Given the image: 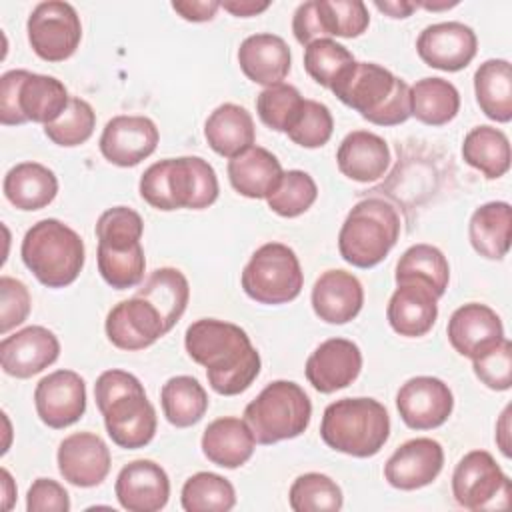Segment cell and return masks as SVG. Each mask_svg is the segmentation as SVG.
I'll return each instance as SVG.
<instances>
[{
	"instance_id": "obj_36",
	"label": "cell",
	"mask_w": 512,
	"mask_h": 512,
	"mask_svg": "<svg viewBox=\"0 0 512 512\" xmlns=\"http://www.w3.org/2000/svg\"><path fill=\"white\" fill-rule=\"evenodd\" d=\"M136 296L144 298L158 310L166 330L170 332L186 312L190 300V284L178 268L164 266L156 268L148 276V280L138 288Z\"/></svg>"
},
{
	"instance_id": "obj_48",
	"label": "cell",
	"mask_w": 512,
	"mask_h": 512,
	"mask_svg": "<svg viewBox=\"0 0 512 512\" xmlns=\"http://www.w3.org/2000/svg\"><path fill=\"white\" fill-rule=\"evenodd\" d=\"M332 130L334 118L330 108L318 100L304 98L302 108L286 134L294 144L302 148H320L330 140Z\"/></svg>"
},
{
	"instance_id": "obj_46",
	"label": "cell",
	"mask_w": 512,
	"mask_h": 512,
	"mask_svg": "<svg viewBox=\"0 0 512 512\" xmlns=\"http://www.w3.org/2000/svg\"><path fill=\"white\" fill-rule=\"evenodd\" d=\"M98 272L104 282L116 290H128L142 282L146 258L142 244L128 250H108L98 246Z\"/></svg>"
},
{
	"instance_id": "obj_2",
	"label": "cell",
	"mask_w": 512,
	"mask_h": 512,
	"mask_svg": "<svg viewBox=\"0 0 512 512\" xmlns=\"http://www.w3.org/2000/svg\"><path fill=\"white\" fill-rule=\"evenodd\" d=\"M94 400L112 442L126 450L152 442L158 426L156 410L142 382L126 370H106L96 378Z\"/></svg>"
},
{
	"instance_id": "obj_50",
	"label": "cell",
	"mask_w": 512,
	"mask_h": 512,
	"mask_svg": "<svg viewBox=\"0 0 512 512\" xmlns=\"http://www.w3.org/2000/svg\"><path fill=\"white\" fill-rule=\"evenodd\" d=\"M28 286L12 276L0 278V334L6 336L12 328L26 322L30 314Z\"/></svg>"
},
{
	"instance_id": "obj_17",
	"label": "cell",
	"mask_w": 512,
	"mask_h": 512,
	"mask_svg": "<svg viewBox=\"0 0 512 512\" xmlns=\"http://www.w3.org/2000/svg\"><path fill=\"white\" fill-rule=\"evenodd\" d=\"M160 134L152 118L120 114L106 122L98 146L102 156L120 168H130L154 154Z\"/></svg>"
},
{
	"instance_id": "obj_8",
	"label": "cell",
	"mask_w": 512,
	"mask_h": 512,
	"mask_svg": "<svg viewBox=\"0 0 512 512\" xmlns=\"http://www.w3.org/2000/svg\"><path fill=\"white\" fill-rule=\"evenodd\" d=\"M312 402L304 388L292 380H274L248 402L244 422L258 444H276L306 432Z\"/></svg>"
},
{
	"instance_id": "obj_4",
	"label": "cell",
	"mask_w": 512,
	"mask_h": 512,
	"mask_svg": "<svg viewBox=\"0 0 512 512\" xmlns=\"http://www.w3.org/2000/svg\"><path fill=\"white\" fill-rule=\"evenodd\" d=\"M334 96L376 126L410 118V86L374 62H354L330 88Z\"/></svg>"
},
{
	"instance_id": "obj_28",
	"label": "cell",
	"mask_w": 512,
	"mask_h": 512,
	"mask_svg": "<svg viewBox=\"0 0 512 512\" xmlns=\"http://www.w3.org/2000/svg\"><path fill=\"white\" fill-rule=\"evenodd\" d=\"M386 140L370 130H354L344 136L336 150L338 170L354 182H376L390 166Z\"/></svg>"
},
{
	"instance_id": "obj_31",
	"label": "cell",
	"mask_w": 512,
	"mask_h": 512,
	"mask_svg": "<svg viewBox=\"0 0 512 512\" xmlns=\"http://www.w3.org/2000/svg\"><path fill=\"white\" fill-rule=\"evenodd\" d=\"M228 180L232 188L246 198L266 200V196L276 188L282 166L280 160L262 146H250L242 154L228 160Z\"/></svg>"
},
{
	"instance_id": "obj_41",
	"label": "cell",
	"mask_w": 512,
	"mask_h": 512,
	"mask_svg": "<svg viewBox=\"0 0 512 512\" xmlns=\"http://www.w3.org/2000/svg\"><path fill=\"white\" fill-rule=\"evenodd\" d=\"M288 502L294 512H338L344 504V496L330 476L306 472L292 482Z\"/></svg>"
},
{
	"instance_id": "obj_7",
	"label": "cell",
	"mask_w": 512,
	"mask_h": 512,
	"mask_svg": "<svg viewBox=\"0 0 512 512\" xmlns=\"http://www.w3.org/2000/svg\"><path fill=\"white\" fill-rule=\"evenodd\" d=\"M400 214L384 198H364L352 206L338 232L340 256L356 268L378 266L396 246Z\"/></svg>"
},
{
	"instance_id": "obj_3",
	"label": "cell",
	"mask_w": 512,
	"mask_h": 512,
	"mask_svg": "<svg viewBox=\"0 0 512 512\" xmlns=\"http://www.w3.org/2000/svg\"><path fill=\"white\" fill-rule=\"evenodd\" d=\"M140 196L152 208L170 212L178 208L204 210L218 200V176L200 156L164 158L144 170L138 184Z\"/></svg>"
},
{
	"instance_id": "obj_30",
	"label": "cell",
	"mask_w": 512,
	"mask_h": 512,
	"mask_svg": "<svg viewBox=\"0 0 512 512\" xmlns=\"http://www.w3.org/2000/svg\"><path fill=\"white\" fill-rule=\"evenodd\" d=\"M204 138L216 154L230 160L254 146L256 130L252 114L240 104L224 102L208 114Z\"/></svg>"
},
{
	"instance_id": "obj_37",
	"label": "cell",
	"mask_w": 512,
	"mask_h": 512,
	"mask_svg": "<svg viewBox=\"0 0 512 512\" xmlns=\"http://www.w3.org/2000/svg\"><path fill=\"white\" fill-rule=\"evenodd\" d=\"M460 110L458 88L440 78L428 76L410 86V116L428 126H444Z\"/></svg>"
},
{
	"instance_id": "obj_33",
	"label": "cell",
	"mask_w": 512,
	"mask_h": 512,
	"mask_svg": "<svg viewBox=\"0 0 512 512\" xmlns=\"http://www.w3.org/2000/svg\"><path fill=\"white\" fill-rule=\"evenodd\" d=\"M512 208L508 202L494 200L478 206L468 222L472 248L486 260H502L510 250Z\"/></svg>"
},
{
	"instance_id": "obj_32",
	"label": "cell",
	"mask_w": 512,
	"mask_h": 512,
	"mask_svg": "<svg viewBox=\"0 0 512 512\" xmlns=\"http://www.w3.org/2000/svg\"><path fill=\"white\" fill-rule=\"evenodd\" d=\"M2 190L12 206L34 212L46 208L56 198L58 178L40 162H20L6 172Z\"/></svg>"
},
{
	"instance_id": "obj_39",
	"label": "cell",
	"mask_w": 512,
	"mask_h": 512,
	"mask_svg": "<svg viewBox=\"0 0 512 512\" xmlns=\"http://www.w3.org/2000/svg\"><path fill=\"white\" fill-rule=\"evenodd\" d=\"M394 278H396V284L408 282V280L424 282L432 288V292L438 298H442L448 288L450 266L440 248L432 244H414L406 248L404 254L400 256Z\"/></svg>"
},
{
	"instance_id": "obj_53",
	"label": "cell",
	"mask_w": 512,
	"mask_h": 512,
	"mask_svg": "<svg viewBox=\"0 0 512 512\" xmlns=\"http://www.w3.org/2000/svg\"><path fill=\"white\" fill-rule=\"evenodd\" d=\"M220 8L238 18H250L270 8V0H224Z\"/></svg>"
},
{
	"instance_id": "obj_16",
	"label": "cell",
	"mask_w": 512,
	"mask_h": 512,
	"mask_svg": "<svg viewBox=\"0 0 512 512\" xmlns=\"http://www.w3.org/2000/svg\"><path fill=\"white\" fill-rule=\"evenodd\" d=\"M416 52L430 68L458 72L474 60L478 52V38L464 22H436L418 34Z\"/></svg>"
},
{
	"instance_id": "obj_54",
	"label": "cell",
	"mask_w": 512,
	"mask_h": 512,
	"mask_svg": "<svg viewBox=\"0 0 512 512\" xmlns=\"http://www.w3.org/2000/svg\"><path fill=\"white\" fill-rule=\"evenodd\" d=\"M374 6L384 12L390 18H408L418 6L416 2H408V0H376Z\"/></svg>"
},
{
	"instance_id": "obj_45",
	"label": "cell",
	"mask_w": 512,
	"mask_h": 512,
	"mask_svg": "<svg viewBox=\"0 0 512 512\" xmlns=\"http://www.w3.org/2000/svg\"><path fill=\"white\" fill-rule=\"evenodd\" d=\"M142 232V216L128 206H112L96 220L98 246L108 250H128L138 246Z\"/></svg>"
},
{
	"instance_id": "obj_43",
	"label": "cell",
	"mask_w": 512,
	"mask_h": 512,
	"mask_svg": "<svg viewBox=\"0 0 512 512\" xmlns=\"http://www.w3.org/2000/svg\"><path fill=\"white\" fill-rule=\"evenodd\" d=\"M354 62L352 52L332 38H320L304 46V68L308 76L324 88H332Z\"/></svg>"
},
{
	"instance_id": "obj_15",
	"label": "cell",
	"mask_w": 512,
	"mask_h": 512,
	"mask_svg": "<svg viewBox=\"0 0 512 512\" xmlns=\"http://www.w3.org/2000/svg\"><path fill=\"white\" fill-rule=\"evenodd\" d=\"M38 418L54 430L76 424L86 412V382L74 370H54L34 388Z\"/></svg>"
},
{
	"instance_id": "obj_26",
	"label": "cell",
	"mask_w": 512,
	"mask_h": 512,
	"mask_svg": "<svg viewBox=\"0 0 512 512\" xmlns=\"http://www.w3.org/2000/svg\"><path fill=\"white\" fill-rule=\"evenodd\" d=\"M386 318L396 334L420 338L432 330L438 318V296L424 282H400L388 300Z\"/></svg>"
},
{
	"instance_id": "obj_9",
	"label": "cell",
	"mask_w": 512,
	"mask_h": 512,
	"mask_svg": "<svg viewBox=\"0 0 512 512\" xmlns=\"http://www.w3.org/2000/svg\"><path fill=\"white\" fill-rule=\"evenodd\" d=\"M66 86L48 74L8 70L0 78V122L20 126L26 122L50 124L68 106Z\"/></svg>"
},
{
	"instance_id": "obj_29",
	"label": "cell",
	"mask_w": 512,
	"mask_h": 512,
	"mask_svg": "<svg viewBox=\"0 0 512 512\" xmlns=\"http://www.w3.org/2000/svg\"><path fill=\"white\" fill-rule=\"evenodd\" d=\"M200 446L202 454L212 464L234 470L252 458L256 440L244 420L236 416H222L204 428Z\"/></svg>"
},
{
	"instance_id": "obj_11",
	"label": "cell",
	"mask_w": 512,
	"mask_h": 512,
	"mask_svg": "<svg viewBox=\"0 0 512 512\" xmlns=\"http://www.w3.org/2000/svg\"><path fill=\"white\" fill-rule=\"evenodd\" d=\"M452 496L466 510L510 506V478L486 450H470L452 472Z\"/></svg>"
},
{
	"instance_id": "obj_22",
	"label": "cell",
	"mask_w": 512,
	"mask_h": 512,
	"mask_svg": "<svg viewBox=\"0 0 512 512\" xmlns=\"http://www.w3.org/2000/svg\"><path fill=\"white\" fill-rule=\"evenodd\" d=\"M362 370V352L356 342L346 338H328L308 356L304 374L314 390L332 394L350 386Z\"/></svg>"
},
{
	"instance_id": "obj_40",
	"label": "cell",
	"mask_w": 512,
	"mask_h": 512,
	"mask_svg": "<svg viewBox=\"0 0 512 512\" xmlns=\"http://www.w3.org/2000/svg\"><path fill=\"white\" fill-rule=\"evenodd\" d=\"M180 502L186 512H228L236 506V490L220 474L196 472L184 482Z\"/></svg>"
},
{
	"instance_id": "obj_21",
	"label": "cell",
	"mask_w": 512,
	"mask_h": 512,
	"mask_svg": "<svg viewBox=\"0 0 512 512\" xmlns=\"http://www.w3.org/2000/svg\"><path fill=\"white\" fill-rule=\"evenodd\" d=\"M444 466V448L434 438H412L400 444L384 464L392 488L418 490L432 484Z\"/></svg>"
},
{
	"instance_id": "obj_23",
	"label": "cell",
	"mask_w": 512,
	"mask_h": 512,
	"mask_svg": "<svg viewBox=\"0 0 512 512\" xmlns=\"http://www.w3.org/2000/svg\"><path fill=\"white\" fill-rule=\"evenodd\" d=\"M114 492L128 512H158L168 504L170 478L160 464L140 458L122 466Z\"/></svg>"
},
{
	"instance_id": "obj_1",
	"label": "cell",
	"mask_w": 512,
	"mask_h": 512,
	"mask_svg": "<svg viewBox=\"0 0 512 512\" xmlns=\"http://www.w3.org/2000/svg\"><path fill=\"white\" fill-rule=\"evenodd\" d=\"M184 348L196 364L206 368L208 384L216 394L236 396L260 374V354L238 324L200 318L186 328Z\"/></svg>"
},
{
	"instance_id": "obj_18",
	"label": "cell",
	"mask_w": 512,
	"mask_h": 512,
	"mask_svg": "<svg viewBox=\"0 0 512 512\" xmlns=\"http://www.w3.org/2000/svg\"><path fill=\"white\" fill-rule=\"evenodd\" d=\"M60 356V340L46 326H26L0 342V366L8 376L26 380L48 366Z\"/></svg>"
},
{
	"instance_id": "obj_57",
	"label": "cell",
	"mask_w": 512,
	"mask_h": 512,
	"mask_svg": "<svg viewBox=\"0 0 512 512\" xmlns=\"http://www.w3.org/2000/svg\"><path fill=\"white\" fill-rule=\"evenodd\" d=\"M458 2H416V6L420 8H426V10H448V8H454Z\"/></svg>"
},
{
	"instance_id": "obj_12",
	"label": "cell",
	"mask_w": 512,
	"mask_h": 512,
	"mask_svg": "<svg viewBox=\"0 0 512 512\" xmlns=\"http://www.w3.org/2000/svg\"><path fill=\"white\" fill-rule=\"evenodd\" d=\"M368 24L370 14L362 0H308L292 16V32L302 46L328 36L356 38Z\"/></svg>"
},
{
	"instance_id": "obj_25",
	"label": "cell",
	"mask_w": 512,
	"mask_h": 512,
	"mask_svg": "<svg viewBox=\"0 0 512 512\" xmlns=\"http://www.w3.org/2000/svg\"><path fill=\"white\" fill-rule=\"evenodd\" d=\"M310 302L314 314L322 322L346 324L360 314L364 304V288L352 272L332 268L316 278Z\"/></svg>"
},
{
	"instance_id": "obj_10",
	"label": "cell",
	"mask_w": 512,
	"mask_h": 512,
	"mask_svg": "<svg viewBox=\"0 0 512 512\" xmlns=\"http://www.w3.org/2000/svg\"><path fill=\"white\" fill-rule=\"evenodd\" d=\"M242 290L258 304H286L300 296L304 274L296 252L282 242L256 248L242 270Z\"/></svg>"
},
{
	"instance_id": "obj_38",
	"label": "cell",
	"mask_w": 512,
	"mask_h": 512,
	"mask_svg": "<svg viewBox=\"0 0 512 512\" xmlns=\"http://www.w3.org/2000/svg\"><path fill=\"white\" fill-rule=\"evenodd\" d=\"M160 404L166 420L176 428H188L208 410V394L194 376H172L162 384Z\"/></svg>"
},
{
	"instance_id": "obj_42",
	"label": "cell",
	"mask_w": 512,
	"mask_h": 512,
	"mask_svg": "<svg viewBox=\"0 0 512 512\" xmlns=\"http://www.w3.org/2000/svg\"><path fill=\"white\" fill-rule=\"evenodd\" d=\"M318 196L314 178L304 170L282 172L276 188L266 196L268 208L282 218H296L304 214Z\"/></svg>"
},
{
	"instance_id": "obj_24",
	"label": "cell",
	"mask_w": 512,
	"mask_h": 512,
	"mask_svg": "<svg viewBox=\"0 0 512 512\" xmlns=\"http://www.w3.org/2000/svg\"><path fill=\"white\" fill-rule=\"evenodd\" d=\"M446 334L452 348L472 360L504 338V326L490 306L468 302L452 312Z\"/></svg>"
},
{
	"instance_id": "obj_6",
	"label": "cell",
	"mask_w": 512,
	"mask_h": 512,
	"mask_svg": "<svg viewBox=\"0 0 512 512\" xmlns=\"http://www.w3.org/2000/svg\"><path fill=\"white\" fill-rule=\"evenodd\" d=\"M20 256L40 284L48 288H64L80 276L86 248L82 236L74 228L58 218H44L26 230Z\"/></svg>"
},
{
	"instance_id": "obj_14",
	"label": "cell",
	"mask_w": 512,
	"mask_h": 512,
	"mask_svg": "<svg viewBox=\"0 0 512 512\" xmlns=\"http://www.w3.org/2000/svg\"><path fill=\"white\" fill-rule=\"evenodd\" d=\"M396 410L408 428L432 430L450 418L454 396L444 380L436 376H414L398 388Z\"/></svg>"
},
{
	"instance_id": "obj_55",
	"label": "cell",
	"mask_w": 512,
	"mask_h": 512,
	"mask_svg": "<svg viewBox=\"0 0 512 512\" xmlns=\"http://www.w3.org/2000/svg\"><path fill=\"white\" fill-rule=\"evenodd\" d=\"M496 444L500 452L510 458V406H506L496 422Z\"/></svg>"
},
{
	"instance_id": "obj_13",
	"label": "cell",
	"mask_w": 512,
	"mask_h": 512,
	"mask_svg": "<svg viewBox=\"0 0 512 512\" xmlns=\"http://www.w3.org/2000/svg\"><path fill=\"white\" fill-rule=\"evenodd\" d=\"M26 32L38 58L46 62H62L80 46L82 22L72 4L64 0H46L32 8Z\"/></svg>"
},
{
	"instance_id": "obj_52",
	"label": "cell",
	"mask_w": 512,
	"mask_h": 512,
	"mask_svg": "<svg viewBox=\"0 0 512 512\" xmlns=\"http://www.w3.org/2000/svg\"><path fill=\"white\" fill-rule=\"evenodd\" d=\"M170 6L188 22H208L220 10L216 0H174Z\"/></svg>"
},
{
	"instance_id": "obj_56",
	"label": "cell",
	"mask_w": 512,
	"mask_h": 512,
	"mask_svg": "<svg viewBox=\"0 0 512 512\" xmlns=\"http://www.w3.org/2000/svg\"><path fill=\"white\" fill-rule=\"evenodd\" d=\"M16 500V484L6 468H2V508L10 510Z\"/></svg>"
},
{
	"instance_id": "obj_20",
	"label": "cell",
	"mask_w": 512,
	"mask_h": 512,
	"mask_svg": "<svg viewBox=\"0 0 512 512\" xmlns=\"http://www.w3.org/2000/svg\"><path fill=\"white\" fill-rule=\"evenodd\" d=\"M106 336L120 350H144L168 334L158 310L140 296L118 302L106 316Z\"/></svg>"
},
{
	"instance_id": "obj_44",
	"label": "cell",
	"mask_w": 512,
	"mask_h": 512,
	"mask_svg": "<svg viewBox=\"0 0 512 512\" xmlns=\"http://www.w3.org/2000/svg\"><path fill=\"white\" fill-rule=\"evenodd\" d=\"M96 128V112L94 108L76 96H70L66 110L50 124L44 126V134L56 146L74 148L84 144Z\"/></svg>"
},
{
	"instance_id": "obj_5",
	"label": "cell",
	"mask_w": 512,
	"mask_h": 512,
	"mask_svg": "<svg viewBox=\"0 0 512 512\" xmlns=\"http://www.w3.org/2000/svg\"><path fill=\"white\" fill-rule=\"evenodd\" d=\"M390 436V414L374 398H340L326 406L320 422V438L336 452L370 458L378 454Z\"/></svg>"
},
{
	"instance_id": "obj_51",
	"label": "cell",
	"mask_w": 512,
	"mask_h": 512,
	"mask_svg": "<svg viewBox=\"0 0 512 512\" xmlns=\"http://www.w3.org/2000/svg\"><path fill=\"white\" fill-rule=\"evenodd\" d=\"M28 512H68L70 494L52 478H36L26 494Z\"/></svg>"
},
{
	"instance_id": "obj_35",
	"label": "cell",
	"mask_w": 512,
	"mask_h": 512,
	"mask_svg": "<svg viewBox=\"0 0 512 512\" xmlns=\"http://www.w3.org/2000/svg\"><path fill=\"white\" fill-rule=\"evenodd\" d=\"M462 158L468 166L484 174V178L496 180L510 170V140L496 126H474L464 136Z\"/></svg>"
},
{
	"instance_id": "obj_27",
	"label": "cell",
	"mask_w": 512,
	"mask_h": 512,
	"mask_svg": "<svg viewBox=\"0 0 512 512\" xmlns=\"http://www.w3.org/2000/svg\"><path fill=\"white\" fill-rule=\"evenodd\" d=\"M236 56L244 76L266 88L280 84L288 76L292 64L286 40L270 32H258L244 38Z\"/></svg>"
},
{
	"instance_id": "obj_19",
	"label": "cell",
	"mask_w": 512,
	"mask_h": 512,
	"mask_svg": "<svg viewBox=\"0 0 512 512\" xmlns=\"http://www.w3.org/2000/svg\"><path fill=\"white\" fill-rule=\"evenodd\" d=\"M60 476L78 488H92L106 480L112 456L108 444L94 432L66 436L56 452Z\"/></svg>"
},
{
	"instance_id": "obj_47",
	"label": "cell",
	"mask_w": 512,
	"mask_h": 512,
	"mask_svg": "<svg viewBox=\"0 0 512 512\" xmlns=\"http://www.w3.org/2000/svg\"><path fill=\"white\" fill-rule=\"evenodd\" d=\"M302 102L304 98L296 86L280 82L264 88L256 96V112L268 128L276 132H286L298 116Z\"/></svg>"
},
{
	"instance_id": "obj_49",
	"label": "cell",
	"mask_w": 512,
	"mask_h": 512,
	"mask_svg": "<svg viewBox=\"0 0 512 512\" xmlns=\"http://www.w3.org/2000/svg\"><path fill=\"white\" fill-rule=\"evenodd\" d=\"M476 378L490 390L504 392L512 386V344L502 338L498 344L472 358Z\"/></svg>"
},
{
	"instance_id": "obj_34",
	"label": "cell",
	"mask_w": 512,
	"mask_h": 512,
	"mask_svg": "<svg viewBox=\"0 0 512 512\" xmlns=\"http://www.w3.org/2000/svg\"><path fill=\"white\" fill-rule=\"evenodd\" d=\"M474 94L480 110L494 122L512 120V66L504 58L484 60L474 72Z\"/></svg>"
}]
</instances>
